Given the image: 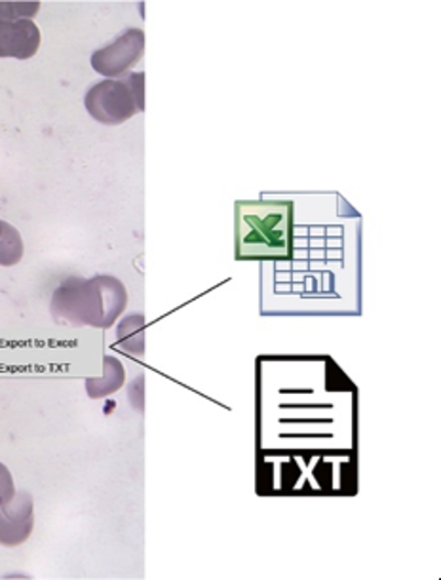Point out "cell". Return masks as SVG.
I'll return each instance as SVG.
<instances>
[{
	"instance_id": "obj_1",
	"label": "cell",
	"mask_w": 441,
	"mask_h": 580,
	"mask_svg": "<svg viewBox=\"0 0 441 580\" xmlns=\"http://www.w3.org/2000/svg\"><path fill=\"white\" fill-rule=\"evenodd\" d=\"M126 305V286L117 276H69L52 295L49 313L57 324L70 328L107 329L119 322Z\"/></svg>"
},
{
	"instance_id": "obj_2",
	"label": "cell",
	"mask_w": 441,
	"mask_h": 580,
	"mask_svg": "<svg viewBox=\"0 0 441 580\" xmlns=\"http://www.w3.org/2000/svg\"><path fill=\"white\" fill-rule=\"evenodd\" d=\"M234 255L239 261L291 259L294 203L244 200L234 206Z\"/></svg>"
},
{
	"instance_id": "obj_3",
	"label": "cell",
	"mask_w": 441,
	"mask_h": 580,
	"mask_svg": "<svg viewBox=\"0 0 441 580\" xmlns=\"http://www.w3.org/2000/svg\"><path fill=\"white\" fill-rule=\"evenodd\" d=\"M86 111L106 127H119L145 111V73H128L91 86L85 98Z\"/></svg>"
},
{
	"instance_id": "obj_4",
	"label": "cell",
	"mask_w": 441,
	"mask_h": 580,
	"mask_svg": "<svg viewBox=\"0 0 441 580\" xmlns=\"http://www.w3.org/2000/svg\"><path fill=\"white\" fill-rule=\"evenodd\" d=\"M145 33L141 29H128L114 43L91 54L90 64L96 73L106 78H120L140 64L145 56Z\"/></svg>"
},
{
	"instance_id": "obj_5",
	"label": "cell",
	"mask_w": 441,
	"mask_h": 580,
	"mask_svg": "<svg viewBox=\"0 0 441 580\" xmlns=\"http://www.w3.org/2000/svg\"><path fill=\"white\" fill-rule=\"evenodd\" d=\"M35 527V501L27 491H18L0 506V545L8 548L23 545Z\"/></svg>"
},
{
	"instance_id": "obj_6",
	"label": "cell",
	"mask_w": 441,
	"mask_h": 580,
	"mask_svg": "<svg viewBox=\"0 0 441 580\" xmlns=\"http://www.w3.org/2000/svg\"><path fill=\"white\" fill-rule=\"evenodd\" d=\"M43 35L33 20H0V57L31 59L41 48Z\"/></svg>"
},
{
	"instance_id": "obj_7",
	"label": "cell",
	"mask_w": 441,
	"mask_h": 580,
	"mask_svg": "<svg viewBox=\"0 0 441 580\" xmlns=\"http://www.w3.org/2000/svg\"><path fill=\"white\" fill-rule=\"evenodd\" d=\"M86 392L91 400H101L120 391L126 383V371L119 358H103V377L86 379Z\"/></svg>"
},
{
	"instance_id": "obj_8",
	"label": "cell",
	"mask_w": 441,
	"mask_h": 580,
	"mask_svg": "<svg viewBox=\"0 0 441 580\" xmlns=\"http://www.w3.org/2000/svg\"><path fill=\"white\" fill-rule=\"evenodd\" d=\"M117 344L130 357H145V316H124L117 326Z\"/></svg>"
},
{
	"instance_id": "obj_9",
	"label": "cell",
	"mask_w": 441,
	"mask_h": 580,
	"mask_svg": "<svg viewBox=\"0 0 441 580\" xmlns=\"http://www.w3.org/2000/svg\"><path fill=\"white\" fill-rule=\"evenodd\" d=\"M23 238L14 225L0 223V266H14L23 259Z\"/></svg>"
},
{
	"instance_id": "obj_10",
	"label": "cell",
	"mask_w": 441,
	"mask_h": 580,
	"mask_svg": "<svg viewBox=\"0 0 441 580\" xmlns=\"http://www.w3.org/2000/svg\"><path fill=\"white\" fill-rule=\"evenodd\" d=\"M41 10V2H0V20H33Z\"/></svg>"
},
{
	"instance_id": "obj_11",
	"label": "cell",
	"mask_w": 441,
	"mask_h": 580,
	"mask_svg": "<svg viewBox=\"0 0 441 580\" xmlns=\"http://www.w3.org/2000/svg\"><path fill=\"white\" fill-rule=\"evenodd\" d=\"M15 495L14 478L12 472L0 462V506L8 503Z\"/></svg>"
},
{
	"instance_id": "obj_12",
	"label": "cell",
	"mask_w": 441,
	"mask_h": 580,
	"mask_svg": "<svg viewBox=\"0 0 441 580\" xmlns=\"http://www.w3.org/2000/svg\"><path fill=\"white\" fill-rule=\"evenodd\" d=\"M0 223H2V221H0Z\"/></svg>"
}]
</instances>
